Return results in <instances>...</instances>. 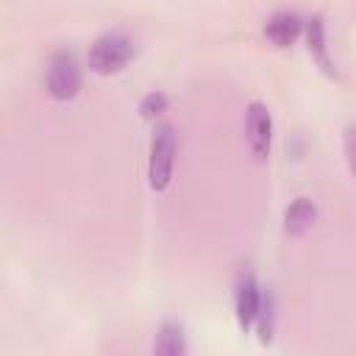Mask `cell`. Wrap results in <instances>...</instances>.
Returning <instances> with one entry per match:
<instances>
[{
	"mask_svg": "<svg viewBox=\"0 0 356 356\" xmlns=\"http://www.w3.org/2000/svg\"><path fill=\"white\" fill-rule=\"evenodd\" d=\"M317 220V206L312 197H295L284 211V231L289 236H303Z\"/></svg>",
	"mask_w": 356,
	"mask_h": 356,
	"instance_id": "cell-7",
	"label": "cell"
},
{
	"mask_svg": "<svg viewBox=\"0 0 356 356\" xmlns=\"http://www.w3.org/2000/svg\"><path fill=\"white\" fill-rule=\"evenodd\" d=\"M245 142L256 161H267L273 145V114L261 100L248 103L245 111Z\"/></svg>",
	"mask_w": 356,
	"mask_h": 356,
	"instance_id": "cell-5",
	"label": "cell"
},
{
	"mask_svg": "<svg viewBox=\"0 0 356 356\" xmlns=\"http://www.w3.org/2000/svg\"><path fill=\"white\" fill-rule=\"evenodd\" d=\"M303 31V19L295 11H278L264 22V39L273 47H289Z\"/></svg>",
	"mask_w": 356,
	"mask_h": 356,
	"instance_id": "cell-6",
	"label": "cell"
},
{
	"mask_svg": "<svg viewBox=\"0 0 356 356\" xmlns=\"http://www.w3.org/2000/svg\"><path fill=\"white\" fill-rule=\"evenodd\" d=\"M44 86L53 100H72L81 92V67L70 50H56L50 56Z\"/></svg>",
	"mask_w": 356,
	"mask_h": 356,
	"instance_id": "cell-3",
	"label": "cell"
},
{
	"mask_svg": "<svg viewBox=\"0 0 356 356\" xmlns=\"http://www.w3.org/2000/svg\"><path fill=\"white\" fill-rule=\"evenodd\" d=\"M134 56L136 44L125 31H106L89 44L86 64L95 75H117L131 64Z\"/></svg>",
	"mask_w": 356,
	"mask_h": 356,
	"instance_id": "cell-1",
	"label": "cell"
},
{
	"mask_svg": "<svg viewBox=\"0 0 356 356\" xmlns=\"http://www.w3.org/2000/svg\"><path fill=\"white\" fill-rule=\"evenodd\" d=\"M167 111V95L164 92H147L142 100H139V117L142 120H156Z\"/></svg>",
	"mask_w": 356,
	"mask_h": 356,
	"instance_id": "cell-10",
	"label": "cell"
},
{
	"mask_svg": "<svg viewBox=\"0 0 356 356\" xmlns=\"http://www.w3.org/2000/svg\"><path fill=\"white\" fill-rule=\"evenodd\" d=\"M306 47H309L312 58L317 61V67H320L325 75H334V61H331L328 44H325V22H323L320 14L306 22Z\"/></svg>",
	"mask_w": 356,
	"mask_h": 356,
	"instance_id": "cell-8",
	"label": "cell"
},
{
	"mask_svg": "<svg viewBox=\"0 0 356 356\" xmlns=\"http://www.w3.org/2000/svg\"><path fill=\"white\" fill-rule=\"evenodd\" d=\"M342 153H345V164L350 170V175L356 178V125H348L342 134Z\"/></svg>",
	"mask_w": 356,
	"mask_h": 356,
	"instance_id": "cell-12",
	"label": "cell"
},
{
	"mask_svg": "<svg viewBox=\"0 0 356 356\" xmlns=\"http://www.w3.org/2000/svg\"><path fill=\"white\" fill-rule=\"evenodd\" d=\"M253 328H259V339L264 345L273 339V300H270V295L261 300V309H259V317H256Z\"/></svg>",
	"mask_w": 356,
	"mask_h": 356,
	"instance_id": "cell-11",
	"label": "cell"
},
{
	"mask_svg": "<svg viewBox=\"0 0 356 356\" xmlns=\"http://www.w3.org/2000/svg\"><path fill=\"white\" fill-rule=\"evenodd\" d=\"M175 167V128L170 122H159L150 136L147 156V186L153 192H167Z\"/></svg>",
	"mask_w": 356,
	"mask_h": 356,
	"instance_id": "cell-2",
	"label": "cell"
},
{
	"mask_svg": "<svg viewBox=\"0 0 356 356\" xmlns=\"http://www.w3.org/2000/svg\"><path fill=\"white\" fill-rule=\"evenodd\" d=\"M153 353L159 356H184L186 353V339H184V328L172 320L161 323L156 342H153Z\"/></svg>",
	"mask_w": 356,
	"mask_h": 356,
	"instance_id": "cell-9",
	"label": "cell"
},
{
	"mask_svg": "<svg viewBox=\"0 0 356 356\" xmlns=\"http://www.w3.org/2000/svg\"><path fill=\"white\" fill-rule=\"evenodd\" d=\"M261 289H259V281L250 270H239L236 278H234V314H236V325L248 334L253 325H256V317H259V309H261Z\"/></svg>",
	"mask_w": 356,
	"mask_h": 356,
	"instance_id": "cell-4",
	"label": "cell"
}]
</instances>
